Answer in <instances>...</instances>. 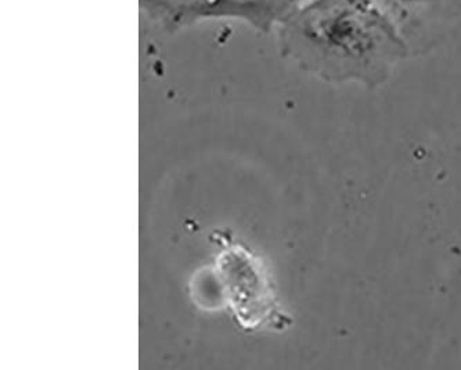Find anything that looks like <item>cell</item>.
<instances>
[{
	"label": "cell",
	"instance_id": "obj_1",
	"mask_svg": "<svg viewBox=\"0 0 461 370\" xmlns=\"http://www.w3.org/2000/svg\"><path fill=\"white\" fill-rule=\"evenodd\" d=\"M283 55L331 84L375 89L411 55L408 43L373 0H312L280 30Z\"/></svg>",
	"mask_w": 461,
	"mask_h": 370
},
{
	"label": "cell",
	"instance_id": "obj_2",
	"mask_svg": "<svg viewBox=\"0 0 461 370\" xmlns=\"http://www.w3.org/2000/svg\"><path fill=\"white\" fill-rule=\"evenodd\" d=\"M411 51L429 48L461 22V0H373Z\"/></svg>",
	"mask_w": 461,
	"mask_h": 370
}]
</instances>
